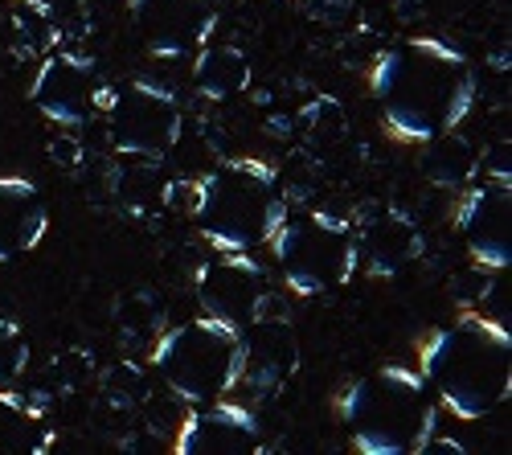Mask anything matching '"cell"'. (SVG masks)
I'll return each mask as SVG.
<instances>
[{
  "mask_svg": "<svg viewBox=\"0 0 512 455\" xmlns=\"http://www.w3.org/2000/svg\"><path fill=\"white\" fill-rule=\"evenodd\" d=\"M369 95L394 140L426 144L455 132L472 115L476 70L467 54L443 37H406L377 54Z\"/></svg>",
  "mask_w": 512,
  "mask_h": 455,
  "instance_id": "1",
  "label": "cell"
},
{
  "mask_svg": "<svg viewBox=\"0 0 512 455\" xmlns=\"http://www.w3.org/2000/svg\"><path fill=\"white\" fill-rule=\"evenodd\" d=\"M418 374L455 419H484L512 394V337L492 316L463 312L418 345Z\"/></svg>",
  "mask_w": 512,
  "mask_h": 455,
  "instance_id": "2",
  "label": "cell"
},
{
  "mask_svg": "<svg viewBox=\"0 0 512 455\" xmlns=\"http://www.w3.org/2000/svg\"><path fill=\"white\" fill-rule=\"evenodd\" d=\"M349 439L365 455H418L439 431V406L410 365H381L357 378L336 402Z\"/></svg>",
  "mask_w": 512,
  "mask_h": 455,
  "instance_id": "3",
  "label": "cell"
},
{
  "mask_svg": "<svg viewBox=\"0 0 512 455\" xmlns=\"http://www.w3.org/2000/svg\"><path fill=\"white\" fill-rule=\"evenodd\" d=\"M197 230L218 251H254L275 238L287 218L279 173L259 156H230L197 181Z\"/></svg>",
  "mask_w": 512,
  "mask_h": 455,
  "instance_id": "4",
  "label": "cell"
},
{
  "mask_svg": "<svg viewBox=\"0 0 512 455\" xmlns=\"http://www.w3.org/2000/svg\"><path fill=\"white\" fill-rule=\"evenodd\" d=\"M152 369L189 406L226 398L242 382V328L218 316L164 328L152 349Z\"/></svg>",
  "mask_w": 512,
  "mask_h": 455,
  "instance_id": "5",
  "label": "cell"
},
{
  "mask_svg": "<svg viewBox=\"0 0 512 455\" xmlns=\"http://www.w3.org/2000/svg\"><path fill=\"white\" fill-rule=\"evenodd\" d=\"M271 246H275V267L295 296H328L357 275L353 218H340L328 210L283 218Z\"/></svg>",
  "mask_w": 512,
  "mask_h": 455,
  "instance_id": "6",
  "label": "cell"
},
{
  "mask_svg": "<svg viewBox=\"0 0 512 455\" xmlns=\"http://www.w3.org/2000/svg\"><path fill=\"white\" fill-rule=\"evenodd\" d=\"M107 136L123 156L164 160L177 148L185 115L177 95L152 78H132L107 95Z\"/></svg>",
  "mask_w": 512,
  "mask_h": 455,
  "instance_id": "7",
  "label": "cell"
},
{
  "mask_svg": "<svg viewBox=\"0 0 512 455\" xmlns=\"http://www.w3.org/2000/svg\"><path fill=\"white\" fill-rule=\"evenodd\" d=\"M111 87L103 82L95 58L74 50H50L37 62V74L29 82L33 107L54 119L58 128H82L107 107Z\"/></svg>",
  "mask_w": 512,
  "mask_h": 455,
  "instance_id": "8",
  "label": "cell"
},
{
  "mask_svg": "<svg viewBox=\"0 0 512 455\" xmlns=\"http://www.w3.org/2000/svg\"><path fill=\"white\" fill-rule=\"evenodd\" d=\"M275 292L271 271L250 259V251H218L197 267V304L205 316H218L234 328H246L263 312Z\"/></svg>",
  "mask_w": 512,
  "mask_h": 455,
  "instance_id": "9",
  "label": "cell"
},
{
  "mask_svg": "<svg viewBox=\"0 0 512 455\" xmlns=\"http://www.w3.org/2000/svg\"><path fill=\"white\" fill-rule=\"evenodd\" d=\"M353 238H357V267L369 271L373 279L402 275L426 251L422 226L394 201H369L353 218Z\"/></svg>",
  "mask_w": 512,
  "mask_h": 455,
  "instance_id": "10",
  "label": "cell"
},
{
  "mask_svg": "<svg viewBox=\"0 0 512 455\" xmlns=\"http://www.w3.org/2000/svg\"><path fill=\"white\" fill-rule=\"evenodd\" d=\"M455 226L476 267L492 275L512 267V185L508 181L463 185Z\"/></svg>",
  "mask_w": 512,
  "mask_h": 455,
  "instance_id": "11",
  "label": "cell"
},
{
  "mask_svg": "<svg viewBox=\"0 0 512 455\" xmlns=\"http://www.w3.org/2000/svg\"><path fill=\"white\" fill-rule=\"evenodd\" d=\"M132 25L152 58H189L213 37V0H132Z\"/></svg>",
  "mask_w": 512,
  "mask_h": 455,
  "instance_id": "12",
  "label": "cell"
},
{
  "mask_svg": "<svg viewBox=\"0 0 512 455\" xmlns=\"http://www.w3.org/2000/svg\"><path fill=\"white\" fill-rule=\"evenodd\" d=\"M295 374H300V337L291 312L254 316L242 328V382L259 398H275Z\"/></svg>",
  "mask_w": 512,
  "mask_h": 455,
  "instance_id": "13",
  "label": "cell"
},
{
  "mask_svg": "<svg viewBox=\"0 0 512 455\" xmlns=\"http://www.w3.org/2000/svg\"><path fill=\"white\" fill-rule=\"evenodd\" d=\"M263 447V431L254 410L242 402H197L193 415L177 427V455H250Z\"/></svg>",
  "mask_w": 512,
  "mask_h": 455,
  "instance_id": "14",
  "label": "cell"
},
{
  "mask_svg": "<svg viewBox=\"0 0 512 455\" xmlns=\"http://www.w3.org/2000/svg\"><path fill=\"white\" fill-rule=\"evenodd\" d=\"M50 210L41 189L25 177H0V263L29 255L46 238Z\"/></svg>",
  "mask_w": 512,
  "mask_h": 455,
  "instance_id": "15",
  "label": "cell"
},
{
  "mask_svg": "<svg viewBox=\"0 0 512 455\" xmlns=\"http://www.w3.org/2000/svg\"><path fill=\"white\" fill-rule=\"evenodd\" d=\"M54 447V431L46 406L29 394L0 390V455H46Z\"/></svg>",
  "mask_w": 512,
  "mask_h": 455,
  "instance_id": "16",
  "label": "cell"
},
{
  "mask_svg": "<svg viewBox=\"0 0 512 455\" xmlns=\"http://www.w3.org/2000/svg\"><path fill=\"white\" fill-rule=\"evenodd\" d=\"M189 78L205 99H234L250 87V58L238 46H209L205 41L193 54Z\"/></svg>",
  "mask_w": 512,
  "mask_h": 455,
  "instance_id": "17",
  "label": "cell"
},
{
  "mask_svg": "<svg viewBox=\"0 0 512 455\" xmlns=\"http://www.w3.org/2000/svg\"><path fill=\"white\" fill-rule=\"evenodd\" d=\"M422 173L431 177L435 185L443 189H463V185H472L480 177V152L467 144L463 136L447 132V136H435V140H426L422 144Z\"/></svg>",
  "mask_w": 512,
  "mask_h": 455,
  "instance_id": "18",
  "label": "cell"
},
{
  "mask_svg": "<svg viewBox=\"0 0 512 455\" xmlns=\"http://www.w3.org/2000/svg\"><path fill=\"white\" fill-rule=\"evenodd\" d=\"M62 37L50 0H13V46L21 58H46Z\"/></svg>",
  "mask_w": 512,
  "mask_h": 455,
  "instance_id": "19",
  "label": "cell"
},
{
  "mask_svg": "<svg viewBox=\"0 0 512 455\" xmlns=\"http://www.w3.org/2000/svg\"><path fill=\"white\" fill-rule=\"evenodd\" d=\"M115 324L123 341H144V337H156L164 333V304L152 287H136V292L119 296L115 304Z\"/></svg>",
  "mask_w": 512,
  "mask_h": 455,
  "instance_id": "20",
  "label": "cell"
},
{
  "mask_svg": "<svg viewBox=\"0 0 512 455\" xmlns=\"http://www.w3.org/2000/svg\"><path fill=\"white\" fill-rule=\"evenodd\" d=\"M304 140L316 156H324L328 148H340L349 140V119H345V111H340L336 99L320 95L316 103L304 107Z\"/></svg>",
  "mask_w": 512,
  "mask_h": 455,
  "instance_id": "21",
  "label": "cell"
},
{
  "mask_svg": "<svg viewBox=\"0 0 512 455\" xmlns=\"http://www.w3.org/2000/svg\"><path fill=\"white\" fill-rule=\"evenodd\" d=\"M95 382H99V394L111 410H136L148 402V374L136 361H119V365L103 369Z\"/></svg>",
  "mask_w": 512,
  "mask_h": 455,
  "instance_id": "22",
  "label": "cell"
},
{
  "mask_svg": "<svg viewBox=\"0 0 512 455\" xmlns=\"http://www.w3.org/2000/svg\"><path fill=\"white\" fill-rule=\"evenodd\" d=\"M95 378H99V365H95V357L87 349H62V353H54V361L46 369V386L54 394H62V398L87 390Z\"/></svg>",
  "mask_w": 512,
  "mask_h": 455,
  "instance_id": "23",
  "label": "cell"
},
{
  "mask_svg": "<svg viewBox=\"0 0 512 455\" xmlns=\"http://www.w3.org/2000/svg\"><path fill=\"white\" fill-rule=\"evenodd\" d=\"M29 365V337L25 328L9 316H0V386H9L25 374Z\"/></svg>",
  "mask_w": 512,
  "mask_h": 455,
  "instance_id": "24",
  "label": "cell"
},
{
  "mask_svg": "<svg viewBox=\"0 0 512 455\" xmlns=\"http://www.w3.org/2000/svg\"><path fill=\"white\" fill-rule=\"evenodd\" d=\"M308 17L336 29V33H345V29H357L361 25V5L357 0H308Z\"/></svg>",
  "mask_w": 512,
  "mask_h": 455,
  "instance_id": "25",
  "label": "cell"
},
{
  "mask_svg": "<svg viewBox=\"0 0 512 455\" xmlns=\"http://www.w3.org/2000/svg\"><path fill=\"white\" fill-rule=\"evenodd\" d=\"M197 193H201V185L197 181H189V177H177V181H164V210H177V214H189L193 218V210H197Z\"/></svg>",
  "mask_w": 512,
  "mask_h": 455,
  "instance_id": "26",
  "label": "cell"
},
{
  "mask_svg": "<svg viewBox=\"0 0 512 455\" xmlns=\"http://www.w3.org/2000/svg\"><path fill=\"white\" fill-rule=\"evenodd\" d=\"M46 152H50V160L58 164V169H66V173H74V169H82V160H87V152H82V144H78V136H54Z\"/></svg>",
  "mask_w": 512,
  "mask_h": 455,
  "instance_id": "27",
  "label": "cell"
},
{
  "mask_svg": "<svg viewBox=\"0 0 512 455\" xmlns=\"http://www.w3.org/2000/svg\"><path fill=\"white\" fill-rule=\"evenodd\" d=\"M451 292H455V300L459 304H467L472 296H484L488 292V279H480V283H472L467 275H459V279H451Z\"/></svg>",
  "mask_w": 512,
  "mask_h": 455,
  "instance_id": "28",
  "label": "cell"
}]
</instances>
